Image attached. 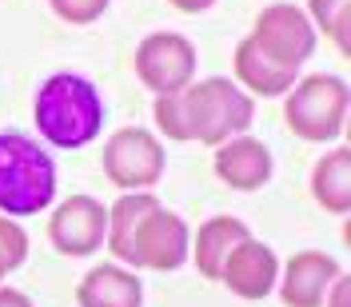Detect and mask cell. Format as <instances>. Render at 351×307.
<instances>
[{"instance_id": "6da1fadb", "label": "cell", "mask_w": 351, "mask_h": 307, "mask_svg": "<svg viewBox=\"0 0 351 307\" xmlns=\"http://www.w3.org/2000/svg\"><path fill=\"white\" fill-rule=\"evenodd\" d=\"M152 116L168 140H180V144L184 140H199V144L219 148L223 140L243 136V132L252 128L256 104L232 80L212 76V80L188 84V88H180V92L156 96Z\"/></svg>"}, {"instance_id": "7a4b0ae2", "label": "cell", "mask_w": 351, "mask_h": 307, "mask_svg": "<svg viewBox=\"0 0 351 307\" xmlns=\"http://www.w3.org/2000/svg\"><path fill=\"white\" fill-rule=\"evenodd\" d=\"M32 116H36V132L52 148H84L100 136L104 104L92 80L76 72H56L36 88Z\"/></svg>"}, {"instance_id": "3957f363", "label": "cell", "mask_w": 351, "mask_h": 307, "mask_svg": "<svg viewBox=\"0 0 351 307\" xmlns=\"http://www.w3.org/2000/svg\"><path fill=\"white\" fill-rule=\"evenodd\" d=\"M56 196V164L24 132H0V216L44 212Z\"/></svg>"}, {"instance_id": "277c9868", "label": "cell", "mask_w": 351, "mask_h": 307, "mask_svg": "<svg viewBox=\"0 0 351 307\" xmlns=\"http://www.w3.org/2000/svg\"><path fill=\"white\" fill-rule=\"evenodd\" d=\"M343 116H348V84L339 76H307L287 88V104L284 120L287 128L295 132L307 144H324L335 140L343 132Z\"/></svg>"}, {"instance_id": "5b68a950", "label": "cell", "mask_w": 351, "mask_h": 307, "mask_svg": "<svg viewBox=\"0 0 351 307\" xmlns=\"http://www.w3.org/2000/svg\"><path fill=\"white\" fill-rule=\"evenodd\" d=\"M104 175L124 192H144L164 175V148L152 132L120 128L104 144Z\"/></svg>"}, {"instance_id": "8992f818", "label": "cell", "mask_w": 351, "mask_h": 307, "mask_svg": "<svg viewBox=\"0 0 351 307\" xmlns=\"http://www.w3.org/2000/svg\"><path fill=\"white\" fill-rule=\"evenodd\" d=\"M136 76L156 96H168L192 84L196 76V48L180 32H152L136 48Z\"/></svg>"}, {"instance_id": "52a82bcc", "label": "cell", "mask_w": 351, "mask_h": 307, "mask_svg": "<svg viewBox=\"0 0 351 307\" xmlns=\"http://www.w3.org/2000/svg\"><path fill=\"white\" fill-rule=\"evenodd\" d=\"M252 40L260 44L276 64L300 68L315 52V28L307 21V12H300V8L267 4L260 12V21H256V28H252Z\"/></svg>"}, {"instance_id": "ba28073f", "label": "cell", "mask_w": 351, "mask_h": 307, "mask_svg": "<svg viewBox=\"0 0 351 307\" xmlns=\"http://www.w3.org/2000/svg\"><path fill=\"white\" fill-rule=\"evenodd\" d=\"M108 236V208L92 196H68L52 219H48V240L64 256H92Z\"/></svg>"}, {"instance_id": "9c48e42d", "label": "cell", "mask_w": 351, "mask_h": 307, "mask_svg": "<svg viewBox=\"0 0 351 307\" xmlns=\"http://www.w3.org/2000/svg\"><path fill=\"white\" fill-rule=\"evenodd\" d=\"M192 251V236H188V223L176 216L156 208L152 216L140 223L136 240H132V267H148V271H176L184 267Z\"/></svg>"}, {"instance_id": "30bf717a", "label": "cell", "mask_w": 351, "mask_h": 307, "mask_svg": "<svg viewBox=\"0 0 351 307\" xmlns=\"http://www.w3.org/2000/svg\"><path fill=\"white\" fill-rule=\"evenodd\" d=\"M219 280L228 284V291H236L240 299H263L276 280H280V263H276V251L260 243L256 236H247L243 243H236V251L228 256Z\"/></svg>"}, {"instance_id": "8fae6325", "label": "cell", "mask_w": 351, "mask_h": 307, "mask_svg": "<svg viewBox=\"0 0 351 307\" xmlns=\"http://www.w3.org/2000/svg\"><path fill=\"white\" fill-rule=\"evenodd\" d=\"M212 168H216V175L228 188H236V192H256V188H263V184L271 180V156H267V148H263L260 140H252V136H232V140H223L216 148Z\"/></svg>"}, {"instance_id": "7c38bea8", "label": "cell", "mask_w": 351, "mask_h": 307, "mask_svg": "<svg viewBox=\"0 0 351 307\" xmlns=\"http://www.w3.org/2000/svg\"><path fill=\"white\" fill-rule=\"evenodd\" d=\"M343 267L324 256V251H300L291 256L284 267V284H280V299L287 307H324L331 280L339 275Z\"/></svg>"}, {"instance_id": "4fadbf2b", "label": "cell", "mask_w": 351, "mask_h": 307, "mask_svg": "<svg viewBox=\"0 0 351 307\" xmlns=\"http://www.w3.org/2000/svg\"><path fill=\"white\" fill-rule=\"evenodd\" d=\"M76 304L80 307H140L144 304V287H140V280L132 271L116 267V263H100L80 280Z\"/></svg>"}, {"instance_id": "5bb4252c", "label": "cell", "mask_w": 351, "mask_h": 307, "mask_svg": "<svg viewBox=\"0 0 351 307\" xmlns=\"http://www.w3.org/2000/svg\"><path fill=\"white\" fill-rule=\"evenodd\" d=\"M295 72H300V68L276 64L252 36L236 44V76H240V84L247 88V92H256V96H263V100L284 96L287 88L295 84Z\"/></svg>"}, {"instance_id": "9a60e30c", "label": "cell", "mask_w": 351, "mask_h": 307, "mask_svg": "<svg viewBox=\"0 0 351 307\" xmlns=\"http://www.w3.org/2000/svg\"><path fill=\"white\" fill-rule=\"evenodd\" d=\"M252 236L247 232V223L236 216H212L199 223L196 232V267L204 280H219V271H223V263L228 256L236 251V243H243Z\"/></svg>"}, {"instance_id": "2e32d148", "label": "cell", "mask_w": 351, "mask_h": 307, "mask_svg": "<svg viewBox=\"0 0 351 307\" xmlns=\"http://www.w3.org/2000/svg\"><path fill=\"white\" fill-rule=\"evenodd\" d=\"M156 208H160V199L152 192H124V196L116 199L108 208V247L116 260L132 263V240H136V232H140V223L152 216Z\"/></svg>"}, {"instance_id": "e0dca14e", "label": "cell", "mask_w": 351, "mask_h": 307, "mask_svg": "<svg viewBox=\"0 0 351 307\" xmlns=\"http://www.w3.org/2000/svg\"><path fill=\"white\" fill-rule=\"evenodd\" d=\"M311 196L331 216H348L351 212V152L348 148H335V152H328L315 164Z\"/></svg>"}, {"instance_id": "ac0fdd59", "label": "cell", "mask_w": 351, "mask_h": 307, "mask_svg": "<svg viewBox=\"0 0 351 307\" xmlns=\"http://www.w3.org/2000/svg\"><path fill=\"white\" fill-rule=\"evenodd\" d=\"M307 21L315 32L335 40L339 52H348V24H351V0H307Z\"/></svg>"}, {"instance_id": "d6986e66", "label": "cell", "mask_w": 351, "mask_h": 307, "mask_svg": "<svg viewBox=\"0 0 351 307\" xmlns=\"http://www.w3.org/2000/svg\"><path fill=\"white\" fill-rule=\"evenodd\" d=\"M24 260H28V236H24V228L16 219L0 216V280L8 271H16Z\"/></svg>"}, {"instance_id": "ffe728a7", "label": "cell", "mask_w": 351, "mask_h": 307, "mask_svg": "<svg viewBox=\"0 0 351 307\" xmlns=\"http://www.w3.org/2000/svg\"><path fill=\"white\" fill-rule=\"evenodd\" d=\"M48 4L64 24H92L108 8V0H48Z\"/></svg>"}, {"instance_id": "44dd1931", "label": "cell", "mask_w": 351, "mask_h": 307, "mask_svg": "<svg viewBox=\"0 0 351 307\" xmlns=\"http://www.w3.org/2000/svg\"><path fill=\"white\" fill-rule=\"evenodd\" d=\"M351 280L339 271L335 280H331V287H328V295H324V307H348V291H351Z\"/></svg>"}, {"instance_id": "7402d4cb", "label": "cell", "mask_w": 351, "mask_h": 307, "mask_svg": "<svg viewBox=\"0 0 351 307\" xmlns=\"http://www.w3.org/2000/svg\"><path fill=\"white\" fill-rule=\"evenodd\" d=\"M0 307H32V299L24 291H12V287H0Z\"/></svg>"}, {"instance_id": "603a6c76", "label": "cell", "mask_w": 351, "mask_h": 307, "mask_svg": "<svg viewBox=\"0 0 351 307\" xmlns=\"http://www.w3.org/2000/svg\"><path fill=\"white\" fill-rule=\"evenodd\" d=\"M172 8H180V12H204V8H212L216 0H168Z\"/></svg>"}]
</instances>
